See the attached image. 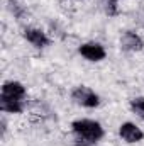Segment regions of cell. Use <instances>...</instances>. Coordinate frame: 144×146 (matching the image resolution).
<instances>
[{"label": "cell", "mask_w": 144, "mask_h": 146, "mask_svg": "<svg viewBox=\"0 0 144 146\" xmlns=\"http://www.w3.org/2000/svg\"><path fill=\"white\" fill-rule=\"evenodd\" d=\"M112 2H115V3H117V2H119V0H112Z\"/></svg>", "instance_id": "cell-12"}, {"label": "cell", "mask_w": 144, "mask_h": 146, "mask_svg": "<svg viewBox=\"0 0 144 146\" xmlns=\"http://www.w3.org/2000/svg\"><path fill=\"white\" fill-rule=\"evenodd\" d=\"M24 37L27 39V42H31L36 48L49 46V37L46 36V33H42L41 29H36V27H26L24 29Z\"/></svg>", "instance_id": "cell-7"}, {"label": "cell", "mask_w": 144, "mask_h": 146, "mask_svg": "<svg viewBox=\"0 0 144 146\" xmlns=\"http://www.w3.org/2000/svg\"><path fill=\"white\" fill-rule=\"evenodd\" d=\"M93 145H95V143H92V141H88V139H83V138H80V136H76L71 141V146H93Z\"/></svg>", "instance_id": "cell-11"}, {"label": "cell", "mask_w": 144, "mask_h": 146, "mask_svg": "<svg viewBox=\"0 0 144 146\" xmlns=\"http://www.w3.org/2000/svg\"><path fill=\"white\" fill-rule=\"evenodd\" d=\"M120 46L126 51H141L144 48V41L134 31H126L120 37Z\"/></svg>", "instance_id": "cell-6"}, {"label": "cell", "mask_w": 144, "mask_h": 146, "mask_svg": "<svg viewBox=\"0 0 144 146\" xmlns=\"http://www.w3.org/2000/svg\"><path fill=\"white\" fill-rule=\"evenodd\" d=\"M9 9H10V12H12L19 21H24L27 10H26V7H24L19 0H9Z\"/></svg>", "instance_id": "cell-9"}, {"label": "cell", "mask_w": 144, "mask_h": 146, "mask_svg": "<svg viewBox=\"0 0 144 146\" xmlns=\"http://www.w3.org/2000/svg\"><path fill=\"white\" fill-rule=\"evenodd\" d=\"M119 134L127 143H139V141H143V138H144V133L134 122H124L120 126V129H119Z\"/></svg>", "instance_id": "cell-4"}, {"label": "cell", "mask_w": 144, "mask_h": 146, "mask_svg": "<svg viewBox=\"0 0 144 146\" xmlns=\"http://www.w3.org/2000/svg\"><path fill=\"white\" fill-rule=\"evenodd\" d=\"M2 95L9 97V99H15V100H24L26 99V87L20 82H5L2 85Z\"/></svg>", "instance_id": "cell-5"}, {"label": "cell", "mask_w": 144, "mask_h": 146, "mask_svg": "<svg viewBox=\"0 0 144 146\" xmlns=\"http://www.w3.org/2000/svg\"><path fill=\"white\" fill-rule=\"evenodd\" d=\"M131 109L134 110L141 119H144V97H137L131 100Z\"/></svg>", "instance_id": "cell-10"}, {"label": "cell", "mask_w": 144, "mask_h": 146, "mask_svg": "<svg viewBox=\"0 0 144 146\" xmlns=\"http://www.w3.org/2000/svg\"><path fill=\"white\" fill-rule=\"evenodd\" d=\"M73 133L83 139H88L92 143H97L104 138V127L100 126V122L92 121V119H78L71 122Z\"/></svg>", "instance_id": "cell-1"}, {"label": "cell", "mask_w": 144, "mask_h": 146, "mask_svg": "<svg viewBox=\"0 0 144 146\" xmlns=\"http://www.w3.org/2000/svg\"><path fill=\"white\" fill-rule=\"evenodd\" d=\"M71 99L78 104V106H83V107H88V109H93L100 104V97L88 87H76L71 92Z\"/></svg>", "instance_id": "cell-2"}, {"label": "cell", "mask_w": 144, "mask_h": 146, "mask_svg": "<svg viewBox=\"0 0 144 146\" xmlns=\"http://www.w3.org/2000/svg\"><path fill=\"white\" fill-rule=\"evenodd\" d=\"M80 54L88 61H102L105 58V49L98 42H85L80 46Z\"/></svg>", "instance_id": "cell-3"}, {"label": "cell", "mask_w": 144, "mask_h": 146, "mask_svg": "<svg viewBox=\"0 0 144 146\" xmlns=\"http://www.w3.org/2000/svg\"><path fill=\"white\" fill-rule=\"evenodd\" d=\"M0 109L3 112H10V114H20L24 110V100H15V99L0 95Z\"/></svg>", "instance_id": "cell-8"}]
</instances>
